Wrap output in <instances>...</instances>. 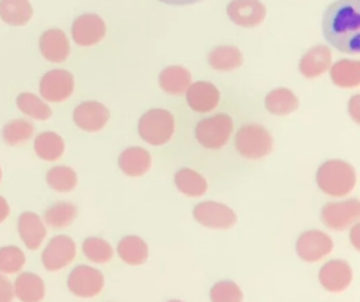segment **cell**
Returning <instances> with one entry per match:
<instances>
[{"label":"cell","mask_w":360,"mask_h":302,"mask_svg":"<svg viewBox=\"0 0 360 302\" xmlns=\"http://www.w3.org/2000/svg\"><path fill=\"white\" fill-rule=\"evenodd\" d=\"M191 84V73L179 65L165 67L159 73V86L169 96H181Z\"/></svg>","instance_id":"cell-22"},{"label":"cell","mask_w":360,"mask_h":302,"mask_svg":"<svg viewBox=\"0 0 360 302\" xmlns=\"http://www.w3.org/2000/svg\"><path fill=\"white\" fill-rule=\"evenodd\" d=\"M75 90V77L65 69H52L39 80V94L45 101L62 103L68 100Z\"/></svg>","instance_id":"cell-10"},{"label":"cell","mask_w":360,"mask_h":302,"mask_svg":"<svg viewBox=\"0 0 360 302\" xmlns=\"http://www.w3.org/2000/svg\"><path fill=\"white\" fill-rule=\"evenodd\" d=\"M210 299L211 302H242L243 292L236 282L231 280H222L211 287Z\"/></svg>","instance_id":"cell-36"},{"label":"cell","mask_w":360,"mask_h":302,"mask_svg":"<svg viewBox=\"0 0 360 302\" xmlns=\"http://www.w3.org/2000/svg\"><path fill=\"white\" fill-rule=\"evenodd\" d=\"M323 38L339 52L360 51V0H335L322 17Z\"/></svg>","instance_id":"cell-1"},{"label":"cell","mask_w":360,"mask_h":302,"mask_svg":"<svg viewBox=\"0 0 360 302\" xmlns=\"http://www.w3.org/2000/svg\"><path fill=\"white\" fill-rule=\"evenodd\" d=\"M68 289L79 298H94L104 288V275L100 270L80 264L68 275Z\"/></svg>","instance_id":"cell-7"},{"label":"cell","mask_w":360,"mask_h":302,"mask_svg":"<svg viewBox=\"0 0 360 302\" xmlns=\"http://www.w3.org/2000/svg\"><path fill=\"white\" fill-rule=\"evenodd\" d=\"M14 298L13 284L0 273V302H11Z\"/></svg>","instance_id":"cell-37"},{"label":"cell","mask_w":360,"mask_h":302,"mask_svg":"<svg viewBox=\"0 0 360 302\" xmlns=\"http://www.w3.org/2000/svg\"><path fill=\"white\" fill-rule=\"evenodd\" d=\"M176 129L174 117L165 108H150L138 121V133L142 140L152 146L167 143Z\"/></svg>","instance_id":"cell-4"},{"label":"cell","mask_w":360,"mask_h":302,"mask_svg":"<svg viewBox=\"0 0 360 302\" xmlns=\"http://www.w3.org/2000/svg\"><path fill=\"white\" fill-rule=\"evenodd\" d=\"M117 254L125 264L141 265L148 260L149 247L142 237L136 235H128L118 242Z\"/></svg>","instance_id":"cell-25"},{"label":"cell","mask_w":360,"mask_h":302,"mask_svg":"<svg viewBox=\"0 0 360 302\" xmlns=\"http://www.w3.org/2000/svg\"><path fill=\"white\" fill-rule=\"evenodd\" d=\"M300 105L295 93L287 87H277L270 90L264 97L266 110L276 117H285L294 112Z\"/></svg>","instance_id":"cell-24"},{"label":"cell","mask_w":360,"mask_h":302,"mask_svg":"<svg viewBox=\"0 0 360 302\" xmlns=\"http://www.w3.org/2000/svg\"><path fill=\"white\" fill-rule=\"evenodd\" d=\"M330 80L342 88H354L360 84V62L353 59H340L329 67Z\"/></svg>","instance_id":"cell-26"},{"label":"cell","mask_w":360,"mask_h":302,"mask_svg":"<svg viewBox=\"0 0 360 302\" xmlns=\"http://www.w3.org/2000/svg\"><path fill=\"white\" fill-rule=\"evenodd\" d=\"M82 251L87 260L96 264H105L114 256L112 246L107 240L96 236H90L83 240Z\"/></svg>","instance_id":"cell-34"},{"label":"cell","mask_w":360,"mask_h":302,"mask_svg":"<svg viewBox=\"0 0 360 302\" xmlns=\"http://www.w3.org/2000/svg\"><path fill=\"white\" fill-rule=\"evenodd\" d=\"M105 22L96 13H84L75 18L70 34L75 44L80 46H93L105 37Z\"/></svg>","instance_id":"cell-12"},{"label":"cell","mask_w":360,"mask_h":302,"mask_svg":"<svg viewBox=\"0 0 360 302\" xmlns=\"http://www.w3.org/2000/svg\"><path fill=\"white\" fill-rule=\"evenodd\" d=\"M174 185L183 195L190 198H197L204 195L208 188V183L205 177L190 167H183L176 171Z\"/></svg>","instance_id":"cell-28"},{"label":"cell","mask_w":360,"mask_h":302,"mask_svg":"<svg viewBox=\"0 0 360 302\" xmlns=\"http://www.w3.org/2000/svg\"><path fill=\"white\" fill-rule=\"evenodd\" d=\"M333 250L332 237L318 229L302 232L295 242V251L305 263H316Z\"/></svg>","instance_id":"cell-9"},{"label":"cell","mask_w":360,"mask_h":302,"mask_svg":"<svg viewBox=\"0 0 360 302\" xmlns=\"http://www.w3.org/2000/svg\"><path fill=\"white\" fill-rule=\"evenodd\" d=\"M167 302H183V301H179V299H172V301H167Z\"/></svg>","instance_id":"cell-42"},{"label":"cell","mask_w":360,"mask_h":302,"mask_svg":"<svg viewBox=\"0 0 360 302\" xmlns=\"http://www.w3.org/2000/svg\"><path fill=\"white\" fill-rule=\"evenodd\" d=\"M34 10L30 0H0V18L13 27L28 24Z\"/></svg>","instance_id":"cell-29"},{"label":"cell","mask_w":360,"mask_h":302,"mask_svg":"<svg viewBox=\"0 0 360 302\" xmlns=\"http://www.w3.org/2000/svg\"><path fill=\"white\" fill-rule=\"evenodd\" d=\"M347 111H349V115L352 117V119H353L356 124H359V122H360V96H359V94H354V96L349 100Z\"/></svg>","instance_id":"cell-38"},{"label":"cell","mask_w":360,"mask_h":302,"mask_svg":"<svg viewBox=\"0 0 360 302\" xmlns=\"http://www.w3.org/2000/svg\"><path fill=\"white\" fill-rule=\"evenodd\" d=\"M10 215V205L4 197L0 195V223H3Z\"/></svg>","instance_id":"cell-39"},{"label":"cell","mask_w":360,"mask_h":302,"mask_svg":"<svg viewBox=\"0 0 360 302\" xmlns=\"http://www.w3.org/2000/svg\"><path fill=\"white\" fill-rule=\"evenodd\" d=\"M267 10L260 0H231L226 6L229 20L243 28H255L263 22Z\"/></svg>","instance_id":"cell-15"},{"label":"cell","mask_w":360,"mask_h":302,"mask_svg":"<svg viewBox=\"0 0 360 302\" xmlns=\"http://www.w3.org/2000/svg\"><path fill=\"white\" fill-rule=\"evenodd\" d=\"M236 152L249 160L266 157L273 150V136L267 128L257 122L243 124L235 135Z\"/></svg>","instance_id":"cell-3"},{"label":"cell","mask_w":360,"mask_h":302,"mask_svg":"<svg viewBox=\"0 0 360 302\" xmlns=\"http://www.w3.org/2000/svg\"><path fill=\"white\" fill-rule=\"evenodd\" d=\"M193 218L208 229H229L238 221L232 208L217 201L198 202L193 209Z\"/></svg>","instance_id":"cell-8"},{"label":"cell","mask_w":360,"mask_h":302,"mask_svg":"<svg viewBox=\"0 0 360 302\" xmlns=\"http://www.w3.org/2000/svg\"><path fill=\"white\" fill-rule=\"evenodd\" d=\"M72 117L79 129L84 132H98L107 125L110 119V110L100 101L89 100L77 104Z\"/></svg>","instance_id":"cell-14"},{"label":"cell","mask_w":360,"mask_h":302,"mask_svg":"<svg viewBox=\"0 0 360 302\" xmlns=\"http://www.w3.org/2000/svg\"><path fill=\"white\" fill-rule=\"evenodd\" d=\"M152 166L150 153L141 146H128L118 156V167L128 177H141Z\"/></svg>","instance_id":"cell-20"},{"label":"cell","mask_w":360,"mask_h":302,"mask_svg":"<svg viewBox=\"0 0 360 302\" xmlns=\"http://www.w3.org/2000/svg\"><path fill=\"white\" fill-rule=\"evenodd\" d=\"M39 52L52 63H62L70 53V44L68 35L59 28H49L39 37Z\"/></svg>","instance_id":"cell-17"},{"label":"cell","mask_w":360,"mask_h":302,"mask_svg":"<svg viewBox=\"0 0 360 302\" xmlns=\"http://www.w3.org/2000/svg\"><path fill=\"white\" fill-rule=\"evenodd\" d=\"M1 177H3V171H1V167H0V183H1Z\"/></svg>","instance_id":"cell-43"},{"label":"cell","mask_w":360,"mask_h":302,"mask_svg":"<svg viewBox=\"0 0 360 302\" xmlns=\"http://www.w3.org/2000/svg\"><path fill=\"white\" fill-rule=\"evenodd\" d=\"M13 291L21 302H41L45 298V282L38 274L24 271L17 275Z\"/></svg>","instance_id":"cell-21"},{"label":"cell","mask_w":360,"mask_h":302,"mask_svg":"<svg viewBox=\"0 0 360 302\" xmlns=\"http://www.w3.org/2000/svg\"><path fill=\"white\" fill-rule=\"evenodd\" d=\"M34 152L45 162H56L63 156L65 140L53 131L41 132L34 139Z\"/></svg>","instance_id":"cell-27"},{"label":"cell","mask_w":360,"mask_h":302,"mask_svg":"<svg viewBox=\"0 0 360 302\" xmlns=\"http://www.w3.org/2000/svg\"><path fill=\"white\" fill-rule=\"evenodd\" d=\"M15 104L22 114L38 121H46L52 115L51 107L34 93H28V91L20 93L15 98Z\"/></svg>","instance_id":"cell-31"},{"label":"cell","mask_w":360,"mask_h":302,"mask_svg":"<svg viewBox=\"0 0 360 302\" xmlns=\"http://www.w3.org/2000/svg\"><path fill=\"white\" fill-rule=\"evenodd\" d=\"M357 183L354 167L340 159L323 162L316 170V185L329 197L349 195Z\"/></svg>","instance_id":"cell-2"},{"label":"cell","mask_w":360,"mask_h":302,"mask_svg":"<svg viewBox=\"0 0 360 302\" xmlns=\"http://www.w3.org/2000/svg\"><path fill=\"white\" fill-rule=\"evenodd\" d=\"M319 284L323 289L332 294L343 292L353 281L352 265L342 258H333L326 261L318 273Z\"/></svg>","instance_id":"cell-13"},{"label":"cell","mask_w":360,"mask_h":302,"mask_svg":"<svg viewBox=\"0 0 360 302\" xmlns=\"http://www.w3.org/2000/svg\"><path fill=\"white\" fill-rule=\"evenodd\" d=\"M34 125L24 118H14L4 124L1 129V138L8 146H18L30 140L34 135Z\"/></svg>","instance_id":"cell-32"},{"label":"cell","mask_w":360,"mask_h":302,"mask_svg":"<svg viewBox=\"0 0 360 302\" xmlns=\"http://www.w3.org/2000/svg\"><path fill=\"white\" fill-rule=\"evenodd\" d=\"M76 257V243L68 235L53 236L41 254V261L45 270L59 271L69 265Z\"/></svg>","instance_id":"cell-11"},{"label":"cell","mask_w":360,"mask_h":302,"mask_svg":"<svg viewBox=\"0 0 360 302\" xmlns=\"http://www.w3.org/2000/svg\"><path fill=\"white\" fill-rule=\"evenodd\" d=\"M359 232H360V225L356 222L354 223V226L352 228V230H350V242H352V244L354 246V249L356 250H359L360 249V237H359Z\"/></svg>","instance_id":"cell-40"},{"label":"cell","mask_w":360,"mask_h":302,"mask_svg":"<svg viewBox=\"0 0 360 302\" xmlns=\"http://www.w3.org/2000/svg\"><path fill=\"white\" fill-rule=\"evenodd\" d=\"M24 264H25V254L20 247L14 244L0 247V273L3 274L20 273Z\"/></svg>","instance_id":"cell-35"},{"label":"cell","mask_w":360,"mask_h":302,"mask_svg":"<svg viewBox=\"0 0 360 302\" xmlns=\"http://www.w3.org/2000/svg\"><path fill=\"white\" fill-rule=\"evenodd\" d=\"M208 65L218 72H232L242 66L243 55L235 45H218L207 55Z\"/></svg>","instance_id":"cell-23"},{"label":"cell","mask_w":360,"mask_h":302,"mask_svg":"<svg viewBox=\"0 0 360 302\" xmlns=\"http://www.w3.org/2000/svg\"><path fill=\"white\" fill-rule=\"evenodd\" d=\"M233 131V121L228 114L219 112L211 117L202 118L197 122L194 135L197 142L210 150H218L224 147Z\"/></svg>","instance_id":"cell-5"},{"label":"cell","mask_w":360,"mask_h":302,"mask_svg":"<svg viewBox=\"0 0 360 302\" xmlns=\"http://www.w3.org/2000/svg\"><path fill=\"white\" fill-rule=\"evenodd\" d=\"M184 94H186V101L188 107L193 111L201 112V114L214 111L218 107L219 98H221V94L217 86L205 80L191 83Z\"/></svg>","instance_id":"cell-16"},{"label":"cell","mask_w":360,"mask_h":302,"mask_svg":"<svg viewBox=\"0 0 360 302\" xmlns=\"http://www.w3.org/2000/svg\"><path fill=\"white\" fill-rule=\"evenodd\" d=\"M17 229L20 239L28 250L39 249L46 236V228L42 218L32 211L21 212L18 216Z\"/></svg>","instance_id":"cell-18"},{"label":"cell","mask_w":360,"mask_h":302,"mask_svg":"<svg viewBox=\"0 0 360 302\" xmlns=\"http://www.w3.org/2000/svg\"><path fill=\"white\" fill-rule=\"evenodd\" d=\"M160 3H166V4H172V6H187V4H193V3H198L201 0H158Z\"/></svg>","instance_id":"cell-41"},{"label":"cell","mask_w":360,"mask_h":302,"mask_svg":"<svg viewBox=\"0 0 360 302\" xmlns=\"http://www.w3.org/2000/svg\"><path fill=\"white\" fill-rule=\"evenodd\" d=\"M46 184L56 192H70L77 185V174L69 166H53L46 171Z\"/></svg>","instance_id":"cell-33"},{"label":"cell","mask_w":360,"mask_h":302,"mask_svg":"<svg viewBox=\"0 0 360 302\" xmlns=\"http://www.w3.org/2000/svg\"><path fill=\"white\" fill-rule=\"evenodd\" d=\"M330 65V49L326 45H315L301 56L298 62V70L307 79H316L329 70Z\"/></svg>","instance_id":"cell-19"},{"label":"cell","mask_w":360,"mask_h":302,"mask_svg":"<svg viewBox=\"0 0 360 302\" xmlns=\"http://www.w3.org/2000/svg\"><path fill=\"white\" fill-rule=\"evenodd\" d=\"M360 218V201L349 198L345 201H332L322 206L321 221L332 230L340 232L354 225Z\"/></svg>","instance_id":"cell-6"},{"label":"cell","mask_w":360,"mask_h":302,"mask_svg":"<svg viewBox=\"0 0 360 302\" xmlns=\"http://www.w3.org/2000/svg\"><path fill=\"white\" fill-rule=\"evenodd\" d=\"M77 218V208L69 201H58L49 205L44 212V223L52 229H62L73 223Z\"/></svg>","instance_id":"cell-30"}]
</instances>
